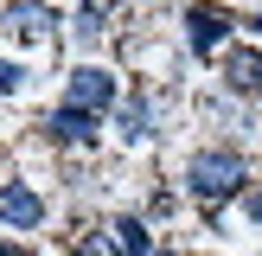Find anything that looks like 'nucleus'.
Segmentation results:
<instances>
[{
  "instance_id": "0eeeda50",
  "label": "nucleus",
  "mask_w": 262,
  "mask_h": 256,
  "mask_svg": "<svg viewBox=\"0 0 262 256\" xmlns=\"http://www.w3.org/2000/svg\"><path fill=\"white\" fill-rule=\"evenodd\" d=\"M109 243H115L122 256H160V250H154V224H147L141 211H122V218H109Z\"/></svg>"
},
{
  "instance_id": "423d86ee",
  "label": "nucleus",
  "mask_w": 262,
  "mask_h": 256,
  "mask_svg": "<svg viewBox=\"0 0 262 256\" xmlns=\"http://www.w3.org/2000/svg\"><path fill=\"white\" fill-rule=\"evenodd\" d=\"M230 32H237L230 13H211V7H192V13H186V45L199 51V58H205V51H217Z\"/></svg>"
},
{
  "instance_id": "1a4fd4ad",
  "label": "nucleus",
  "mask_w": 262,
  "mask_h": 256,
  "mask_svg": "<svg viewBox=\"0 0 262 256\" xmlns=\"http://www.w3.org/2000/svg\"><path fill=\"white\" fill-rule=\"evenodd\" d=\"M0 19H7L19 38H45L51 26H58V13H51V7H0Z\"/></svg>"
},
{
  "instance_id": "f8f14e48",
  "label": "nucleus",
  "mask_w": 262,
  "mask_h": 256,
  "mask_svg": "<svg viewBox=\"0 0 262 256\" xmlns=\"http://www.w3.org/2000/svg\"><path fill=\"white\" fill-rule=\"evenodd\" d=\"M26 83V71H19V64H13V58H0V96H13V90H19Z\"/></svg>"
},
{
  "instance_id": "7ed1b4c3",
  "label": "nucleus",
  "mask_w": 262,
  "mask_h": 256,
  "mask_svg": "<svg viewBox=\"0 0 262 256\" xmlns=\"http://www.w3.org/2000/svg\"><path fill=\"white\" fill-rule=\"evenodd\" d=\"M51 205L38 186H26V179H0V230H45Z\"/></svg>"
},
{
  "instance_id": "4468645a",
  "label": "nucleus",
  "mask_w": 262,
  "mask_h": 256,
  "mask_svg": "<svg viewBox=\"0 0 262 256\" xmlns=\"http://www.w3.org/2000/svg\"><path fill=\"white\" fill-rule=\"evenodd\" d=\"M0 256H32L26 243H13V237H0Z\"/></svg>"
},
{
  "instance_id": "20e7f679",
  "label": "nucleus",
  "mask_w": 262,
  "mask_h": 256,
  "mask_svg": "<svg viewBox=\"0 0 262 256\" xmlns=\"http://www.w3.org/2000/svg\"><path fill=\"white\" fill-rule=\"evenodd\" d=\"M38 128H45V141H58V147H96L102 141V115H83V109H71V102H58Z\"/></svg>"
},
{
  "instance_id": "dca6fc26",
  "label": "nucleus",
  "mask_w": 262,
  "mask_h": 256,
  "mask_svg": "<svg viewBox=\"0 0 262 256\" xmlns=\"http://www.w3.org/2000/svg\"><path fill=\"white\" fill-rule=\"evenodd\" d=\"M160 256H179V250H160Z\"/></svg>"
},
{
  "instance_id": "9d476101",
  "label": "nucleus",
  "mask_w": 262,
  "mask_h": 256,
  "mask_svg": "<svg viewBox=\"0 0 262 256\" xmlns=\"http://www.w3.org/2000/svg\"><path fill=\"white\" fill-rule=\"evenodd\" d=\"M77 45H102V32H109V7H77Z\"/></svg>"
},
{
  "instance_id": "2eb2a0df",
  "label": "nucleus",
  "mask_w": 262,
  "mask_h": 256,
  "mask_svg": "<svg viewBox=\"0 0 262 256\" xmlns=\"http://www.w3.org/2000/svg\"><path fill=\"white\" fill-rule=\"evenodd\" d=\"M250 26H256V32H262V13H250Z\"/></svg>"
},
{
  "instance_id": "9b49d317",
  "label": "nucleus",
  "mask_w": 262,
  "mask_h": 256,
  "mask_svg": "<svg viewBox=\"0 0 262 256\" xmlns=\"http://www.w3.org/2000/svg\"><path fill=\"white\" fill-rule=\"evenodd\" d=\"M71 256H122V250H115V243H109V230H83Z\"/></svg>"
},
{
  "instance_id": "39448f33",
  "label": "nucleus",
  "mask_w": 262,
  "mask_h": 256,
  "mask_svg": "<svg viewBox=\"0 0 262 256\" xmlns=\"http://www.w3.org/2000/svg\"><path fill=\"white\" fill-rule=\"evenodd\" d=\"M115 128H122L128 147H147V141L160 135V102L154 96H128L122 109H115Z\"/></svg>"
},
{
  "instance_id": "6e6552de",
  "label": "nucleus",
  "mask_w": 262,
  "mask_h": 256,
  "mask_svg": "<svg viewBox=\"0 0 262 256\" xmlns=\"http://www.w3.org/2000/svg\"><path fill=\"white\" fill-rule=\"evenodd\" d=\"M224 90L230 96H262V51H230L224 58Z\"/></svg>"
},
{
  "instance_id": "f03ea898",
  "label": "nucleus",
  "mask_w": 262,
  "mask_h": 256,
  "mask_svg": "<svg viewBox=\"0 0 262 256\" xmlns=\"http://www.w3.org/2000/svg\"><path fill=\"white\" fill-rule=\"evenodd\" d=\"M64 102L83 109V115H109V109H122V77L109 64H77L64 77Z\"/></svg>"
},
{
  "instance_id": "f257e3e1",
  "label": "nucleus",
  "mask_w": 262,
  "mask_h": 256,
  "mask_svg": "<svg viewBox=\"0 0 262 256\" xmlns=\"http://www.w3.org/2000/svg\"><path fill=\"white\" fill-rule=\"evenodd\" d=\"M243 179H250L243 147H199L186 160V173H179V186H186V199H199L205 211H217V205L243 199Z\"/></svg>"
},
{
  "instance_id": "ddd939ff",
  "label": "nucleus",
  "mask_w": 262,
  "mask_h": 256,
  "mask_svg": "<svg viewBox=\"0 0 262 256\" xmlns=\"http://www.w3.org/2000/svg\"><path fill=\"white\" fill-rule=\"evenodd\" d=\"M243 218H250V224L262 230V186H256V192H243Z\"/></svg>"
}]
</instances>
